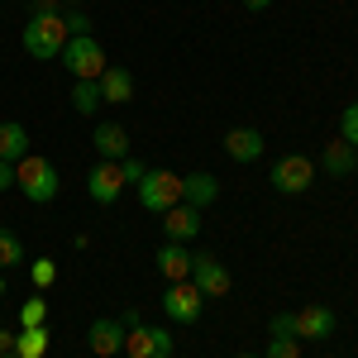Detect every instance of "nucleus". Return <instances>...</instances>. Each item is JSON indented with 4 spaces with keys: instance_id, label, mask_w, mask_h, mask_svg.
Instances as JSON below:
<instances>
[{
    "instance_id": "15",
    "label": "nucleus",
    "mask_w": 358,
    "mask_h": 358,
    "mask_svg": "<svg viewBox=\"0 0 358 358\" xmlns=\"http://www.w3.org/2000/svg\"><path fill=\"white\" fill-rule=\"evenodd\" d=\"M263 148H268V143H263L258 129H229V134H224V153H229L234 163H258Z\"/></svg>"
},
{
    "instance_id": "2",
    "label": "nucleus",
    "mask_w": 358,
    "mask_h": 358,
    "mask_svg": "<svg viewBox=\"0 0 358 358\" xmlns=\"http://www.w3.org/2000/svg\"><path fill=\"white\" fill-rule=\"evenodd\" d=\"M67 20L62 15H29L24 24V53L38 57V62H48V57H62V48H67Z\"/></svg>"
},
{
    "instance_id": "14",
    "label": "nucleus",
    "mask_w": 358,
    "mask_h": 358,
    "mask_svg": "<svg viewBox=\"0 0 358 358\" xmlns=\"http://www.w3.org/2000/svg\"><path fill=\"white\" fill-rule=\"evenodd\" d=\"M292 320H296V334H301V339H330L334 334V310L330 306H306Z\"/></svg>"
},
{
    "instance_id": "17",
    "label": "nucleus",
    "mask_w": 358,
    "mask_h": 358,
    "mask_svg": "<svg viewBox=\"0 0 358 358\" xmlns=\"http://www.w3.org/2000/svg\"><path fill=\"white\" fill-rule=\"evenodd\" d=\"M215 196H220V182H215L210 172H192V177H182V201H187V206L206 210Z\"/></svg>"
},
{
    "instance_id": "4",
    "label": "nucleus",
    "mask_w": 358,
    "mask_h": 358,
    "mask_svg": "<svg viewBox=\"0 0 358 358\" xmlns=\"http://www.w3.org/2000/svg\"><path fill=\"white\" fill-rule=\"evenodd\" d=\"M62 62H67L72 82H101V72L110 67V62H106V48H101L91 34H77V38H67V48H62Z\"/></svg>"
},
{
    "instance_id": "34",
    "label": "nucleus",
    "mask_w": 358,
    "mask_h": 358,
    "mask_svg": "<svg viewBox=\"0 0 358 358\" xmlns=\"http://www.w3.org/2000/svg\"><path fill=\"white\" fill-rule=\"evenodd\" d=\"M5 296H10V292H5V273H0V301H5Z\"/></svg>"
},
{
    "instance_id": "16",
    "label": "nucleus",
    "mask_w": 358,
    "mask_h": 358,
    "mask_svg": "<svg viewBox=\"0 0 358 358\" xmlns=\"http://www.w3.org/2000/svg\"><path fill=\"white\" fill-rule=\"evenodd\" d=\"M96 86H101V101H106V106H124V101L134 96V77H129V67H106Z\"/></svg>"
},
{
    "instance_id": "13",
    "label": "nucleus",
    "mask_w": 358,
    "mask_h": 358,
    "mask_svg": "<svg viewBox=\"0 0 358 358\" xmlns=\"http://www.w3.org/2000/svg\"><path fill=\"white\" fill-rule=\"evenodd\" d=\"M96 153H101L106 163H124V158H129V134H124V124H115V120L96 124Z\"/></svg>"
},
{
    "instance_id": "23",
    "label": "nucleus",
    "mask_w": 358,
    "mask_h": 358,
    "mask_svg": "<svg viewBox=\"0 0 358 358\" xmlns=\"http://www.w3.org/2000/svg\"><path fill=\"white\" fill-rule=\"evenodd\" d=\"M34 325H48V301L43 296H29L20 306V330H34Z\"/></svg>"
},
{
    "instance_id": "25",
    "label": "nucleus",
    "mask_w": 358,
    "mask_h": 358,
    "mask_svg": "<svg viewBox=\"0 0 358 358\" xmlns=\"http://www.w3.org/2000/svg\"><path fill=\"white\" fill-rule=\"evenodd\" d=\"M263 358H301V349H296L292 334H273V344H268V354H263Z\"/></svg>"
},
{
    "instance_id": "26",
    "label": "nucleus",
    "mask_w": 358,
    "mask_h": 358,
    "mask_svg": "<svg viewBox=\"0 0 358 358\" xmlns=\"http://www.w3.org/2000/svg\"><path fill=\"white\" fill-rule=\"evenodd\" d=\"M339 129H344V143H354V148H358V101H354V106H344Z\"/></svg>"
},
{
    "instance_id": "35",
    "label": "nucleus",
    "mask_w": 358,
    "mask_h": 358,
    "mask_svg": "<svg viewBox=\"0 0 358 358\" xmlns=\"http://www.w3.org/2000/svg\"><path fill=\"white\" fill-rule=\"evenodd\" d=\"M239 358H263V354H239Z\"/></svg>"
},
{
    "instance_id": "7",
    "label": "nucleus",
    "mask_w": 358,
    "mask_h": 358,
    "mask_svg": "<svg viewBox=\"0 0 358 358\" xmlns=\"http://www.w3.org/2000/svg\"><path fill=\"white\" fill-rule=\"evenodd\" d=\"M124 354L129 358H172V334L138 320V325L124 330Z\"/></svg>"
},
{
    "instance_id": "32",
    "label": "nucleus",
    "mask_w": 358,
    "mask_h": 358,
    "mask_svg": "<svg viewBox=\"0 0 358 358\" xmlns=\"http://www.w3.org/2000/svg\"><path fill=\"white\" fill-rule=\"evenodd\" d=\"M5 354H15V334H10V330H0V358H5Z\"/></svg>"
},
{
    "instance_id": "1",
    "label": "nucleus",
    "mask_w": 358,
    "mask_h": 358,
    "mask_svg": "<svg viewBox=\"0 0 358 358\" xmlns=\"http://www.w3.org/2000/svg\"><path fill=\"white\" fill-rule=\"evenodd\" d=\"M15 187H20L24 201H34V206H48V201H57V192H62L57 167L48 163L43 153H24V158L15 163Z\"/></svg>"
},
{
    "instance_id": "10",
    "label": "nucleus",
    "mask_w": 358,
    "mask_h": 358,
    "mask_svg": "<svg viewBox=\"0 0 358 358\" xmlns=\"http://www.w3.org/2000/svg\"><path fill=\"white\" fill-rule=\"evenodd\" d=\"M86 344H91V354H96V358L124 354V320H110V315L91 320V330H86Z\"/></svg>"
},
{
    "instance_id": "9",
    "label": "nucleus",
    "mask_w": 358,
    "mask_h": 358,
    "mask_svg": "<svg viewBox=\"0 0 358 358\" xmlns=\"http://www.w3.org/2000/svg\"><path fill=\"white\" fill-rule=\"evenodd\" d=\"M192 282L201 287V296H229V273L215 253H196L192 258Z\"/></svg>"
},
{
    "instance_id": "33",
    "label": "nucleus",
    "mask_w": 358,
    "mask_h": 358,
    "mask_svg": "<svg viewBox=\"0 0 358 358\" xmlns=\"http://www.w3.org/2000/svg\"><path fill=\"white\" fill-rule=\"evenodd\" d=\"M248 10H268V5H273V0H244Z\"/></svg>"
},
{
    "instance_id": "5",
    "label": "nucleus",
    "mask_w": 358,
    "mask_h": 358,
    "mask_svg": "<svg viewBox=\"0 0 358 358\" xmlns=\"http://www.w3.org/2000/svg\"><path fill=\"white\" fill-rule=\"evenodd\" d=\"M163 310H167V320H172V325H196V320H201V310H206V296H201V287H196L192 277H187V282H167Z\"/></svg>"
},
{
    "instance_id": "22",
    "label": "nucleus",
    "mask_w": 358,
    "mask_h": 358,
    "mask_svg": "<svg viewBox=\"0 0 358 358\" xmlns=\"http://www.w3.org/2000/svg\"><path fill=\"white\" fill-rule=\"evenodd\" d=\"M15 263H24V244H20L15 229H0V273L15 268Z\"/></svg>"
},
{
    "instance_id": "8",
    "label": "nucleus",
    "mask_w": 358,
    "mask_h": 358,
    "mask_svg": "<svg viewBox=\"0 0 358 358\" xmlns=\"http://www.w3.org/2000/svg\"><path fill=\"white\" fill-rule=\"evenodd\" d=\"M86 192H91V201H96V206H115V201H120V192H124V167L101 158V163L86 172Z\"/></svg>"
},
{
    "instance_id": "18",
    "label": "nucleus",
    "mask_w": 358,
    "mask_h": 358,
    "mask_svg": "<svg viewBox=\"0 0 358 358\" xmlns=\"http://www.w3.org/2000/svg\"><path fill=\"white\" fill-rule=\"evenodd\" d=\"M29 153V129L20 120H0V163H20Z\"/></svg>"
},
{
    "instance_id": "27",
    "label": "nucleus",
    "mask_w": 358,
    "mask_h": 358,
    "mask_svg": "<svg viewBox=\"0 0 358 358\" xmlns=\"http://www.w3.org/2000/svg\"><path fill=\"white\" fill-rule=\"evenodd\" d=\"M62 20H67V34H72V38H77V34H86V29H91V20H86L82 10H72V15H62Z\"/></svg>"
},
{
    "instance_id": "28",
    "label": "nucleus",
    "mask_w": 358,
    "mask_h": 358,
    "mask_svg": "<svg viewBox=\"0 0 358 358\" xmlns=\"http://www.w3.org/2000/svg\"><path fill=\"white\" fill-rule=\"evenodd\" d=\"M273 334H292L296 339V320L292 315H273Z\"/></svg>"
},
{
    "instance_id": "24",
    "label": "nucleus",
    "mask_w": 358,
    "mask_h": 358,
    "mask_svg": "<svg viewBox=\"0 0 358 358\" xmlns=\"http://www.w3.org/2000/svg\"><path fill=\"white\" fill-rule=\"evenodd\" d=\"M29 282H34V292L53 287V282H57V263H53V258H38V263H29Z\"/></svg>"
},
{
    "instance_id": "29",
    "label": "nucleus",
    "mask_w": 358,
    "mask_h": 358,
    "mask_svg": "<svg viewBox=\"0 0 358 358\" xmlns=\"http://www.w3.org/2000/svg\"><path fill=\"white\" fill-rule=\"evenodd\" d=\"M120 167H124V182H134V187H138V177L148 172V167H143V163H134V158H124Z\"/></svg>"
},
{
    "instance_id": "3",
    "label": "nucleus",
    "mask_w": 358,
    "mask_h": 358,
    "mask_svg": "<svg viewBox=\"0 0 358 358\" xmlns=\"http://www.w3.org/2000/svg\"><path fill=\"white\" fill-rule=\"evenodd\" d=\"M182 201V177L177 172H167V167H148L143 177H138V206L143 210H153V215H163Z\"/></svg>"
},
{
    "instance_id": "31",
    "label": "nucleus",
    "mask_w": 358,
    "mask_h": 358,
    "mask_svg": "<svg viewBox=\"0 0 358 358\" xmlns=\"http://www.w3.org/2000/svg\"><path fill=\"white\" fill-rule=\"evenodd\" d=\"M15 187V163H0V192H10Z\"/></svg>"
},
{
    "instance_id": "11",
    "label": "nucleus",
    "mask_w": 358,
    "mask_h": 358,
    "mask_svg": "<svg viewBox=\"0 0 358 358\" xmlns=\"http://www.w3.org/2000/svg\"><path fill=\"white\" fill-rule=\"evenodd\" d=\"M163 234L177 239V244H192L196 234H201V210L187 206V201H177L172 210H163Z\"/></svg>"
},
{
    "instance_id": "21",
    "label": "nucleus",
    "mask_w": 358,
    "mask_h": 358,
    "mask_svg": "<svg viewBox=\"0 0 358 358\" xmlns=\"http://www.w3.org/2000/svg\"><path fill=\"white\" fill-rule=\"evenodd\" d=\"M101 106L106 101H101V86L96 82H72V110L77 115H96Z\"/></svg>"
},
{
    "instance_id": "12",
    "label": "nucleus",
    "mask_w": 358,
    "mask_h": 358,
    "mask_svg": "<svg viewBox=\"0 0 358 358\" xmlns=\"http://www.w3.org/2000/svg\"><path fill=\"white\" fill-rule=\"evenodd\" d=\"M153 258H158V273L167 277V282H187V277H192V244H177V239H167L163 248H158V253H153Z\"/></svg>"
},
{
    "instance_id": "6",
    "label": "nucleus",
    "mask_w": 358,
    "mask_h": 358,
    "mask_svg": "<svg viewBox=\"0 0 358 358\" xmlns=\"http://www.w3.org/2000/svg\"><path fill=\"white\" fill-rule=\"evenodd\" d=\"M273 182L282 196H301V192H310V182H315V163L306 158V153H287V158H277L273 163Z\"/></svg>"
},
{
    "instance_id": "30",
    "label": "nucleus",
    "mask_w": 358,
    "mask_h": 358,
    "mask_svg": "<svg viewBox=\"0 0 358 358\" xmlns=\"http://www.w3.org/2000/svg\"><path fill=\"white\" fill-rule=\"evenodd\" d=\"M29 15H57V0H29Z\"/></svg>"
},
{
    "instance_id": "19",
    "label": "nucleus",
    "mask_w": 358,
    "mask_h": 358,
    "mask_svg": "<svg viewBox=\"0 0 358 358\" xmlns=\"http://www.w3.org/2000/svg\"><path fill=\"white\" fill-rule=\"evenodd\" d=\"M358 163V153H354V143H344V138H334V143H325V158H320V167L330 172V177H349Z\"/></svg>"
},
{
    "instance_id": "20",
    "label": "nucleus",
    "mask_w": 358,
    "mask_h": 358,
    "mask_svg": "<svg viewBox=\"0 0 358 358\" xmlns=\"http://www.w3.org/2000/svg\"><path fill=\"white\" fill-rule=\"evenodd\" d=\"M48 354V330L34 325V330H15V358H43Z\"/></svg>"
},
{
    "instance_id": "36",
    "label": "nucleus",
    "mask_w": 358,
    "mask_h": 358,
    "mask_svg": "<svg viewBox=\"0 0 358 358\" xmlns=\"http://www.w3.org/2000/svg\"><path fill=\"white\" fill-rule=\"evenodd\" d=\"M72 5H77V0H72Z\"/></svg>"
}]
</instances>
